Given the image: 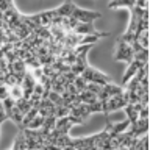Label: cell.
<instances>
[{
	"label": "cell",
	"mask_w": 150,
	"mask_h": 150,
	"mask_svg": "<svg viewBox=\"0 0 150 150\" xmlns=\"http://www.w3.org/2000/svg\"><path fill=\"white\" fill-rule=\"evenodd\" d=\"M80 77H81L86 83H97V84H100V86H105L106 83H111V78L108 77L106 74L91 67V66H88V67L81 72Z\"/></svg>",
	"instance_id": "cell-1"
},
{
	"label": "cell",
	"mask_w": 150,
	"mask_h": 150,
	"mask_svg": "<svg viewBox=\"0 0 150 150\" xmlns=\"http://www.w3.org/2000/svg\"><path fill=\"white\" fill-rule=\"evenodd\" d=\"M72 17H75L78 22H81V23H94L96 19L102 17V13L89 11V9H81V8H78L77 5H75L74 11H72Z\"/></svg>",
	"instance_id": "cell-2"
},
{
	"label": "cell",
	"mask_w": 150,
	"mask_h": 150,
	"mask_svg": "<svg viewBox=\"0 0 150 150\" xmlns=\"http://www.w3.org/2000/svg\"><path fill=\"white\" fill-rule=\"evenodd\" d=\"M133 50L127 42L117 39V47H116V53H114V59L116 61H125V63H131L133 61Z\"/></svg>",
	"instance_id": "cell-3"
},
{
	"label": "cell",
	"mask_w": 150,
	"mask_h": 150,
	"mask_svg": "<svg viewBox=\"0 0 150 150\" xmlns=\"http://www.w3.org/2000/svg\"><path fill=\"white\" fill-rule=\"evenodd\" d=\"M74 33L75 35H80V36H97V38L108 36V33L96 31V28H94L92 23H81V22H78V25L74 28Z\"/></svg>",
	"instance_id": "cell-4"
},
{
	"label": "cell",
	"mask_w": 150,
	"mask_h": 150,
	"mask_svg": "<svg viewBox=\"0 0 150 150\" xmlns=\"http://www.w3.org/2000/svg\"><path fill=\"white\" fill-rule=\"evenodd\" d=\"M149 64V63H147ZM142 63H139V61H136V59H133L131 63H128V67H127V70H125V74H124V78H122V86H125L127 84V81L133 77V75L138 72V69H141L142 67Z\"/></svg>",
	"instance_id": "cell-5"
},
{
	"label": "cell",
	"mask_w": 150,
	"mask_h": 150,
	"mask_svg": "<svg viewBox=\"0 0 150 150\" xmlns=\"http://www.w3.org/2000/svg\"><path fill=\"white\" fill-rule=\"evenodd\" d=\"M74 6H75V3L72 0H66L61 6L55 8V13H56V16H59V17H70L72 16V11H74Z\"/></svg>",
	"instance_id": "cell-6"
},
{
	"label": "cell",
	"mask_w": 150,
	"mask_h": 150,
	"mask_svg": "<svg viewBox=\"0 0 150 150\" xmlns=\"http://www.w3.org/2000/svg\"><path fill=\"white\" fill-rule=\"evenodd\" d=\"M128 127H130V120L128 119H125V120H122V122H117V124H110V136H116V134H120V133H124V131L128 130Z\"/></svg>",
	"instance_id": "cell-7"
},
{
	"label": "cell",
	"mask_w": 150,
	"mask_h": 150,
	"mask_svg": "<svg viewBox=\"0 0 150 150\" xmlns=\"http://www.w3.org/2000/svg\"><path fill=\"white\" fill-rule=\"evenodd\" d=\"M6 114H8V119H11V120L14 122V124H17L19 127H21L22 119H23V114L21 112V110H19V108H16V105H14L13 110L6 111Z\"/></svg>",
	"instance_id": "cell-8"
},
{
	"label": "cell",
	"mask_w": 150,
	"mask_h": 150,
	"mask_svg": "<svg viewBox=\"0 0 150 150\" xmlns=\"http://www.w3.org/2000/svg\"><path fill=\"white\" fill-rule=\"evenodd\" d=\"M134 6V0H111L108 3V8L114 9V8H131Z\"/></svg>",
	"instance_id": "cell-9"
},
{
	"label": "cell",
	"mask_w": 150,
	"mask_h": 150,
	"mask_svg": "<svg viewBox=\"0 0 150 150\" xmlns=\"http://www.w3.org/2000/svg\"><path fill=\"white\" fill-rule=\"evenodd\" d=\"M124 110H125V112H127V119L130 120V124H134V122L139 119V117H138V111L134 110L133 103H128V105H127Z\"/></svg>",
	"instance_id": "cell-10"
},
{
	"label": "cell",
	"mask_w": 150,
	"mask_h": 150,
	"mask_svg": "<svg viewBox=\"0 0 150 150\" xmlns=\"http://www.w3.org/2000/svg\"><path fill=\"white\" fill-rule=\"evenodd\" d=\"M9 97H11L13 100H17V98L23 97V88L21 84H13V86H9Z\"/></svg>",
	"instance_id": "cell-11"
},
{
	"label": "cell",
	"mask_w": 150,
	"mask_h": 150,
	"mask_svg": "<svg viewBox=\"0 0 150 150\" xmlns=\"http://www.w3.org/2000/svg\"><path fill=\"white\" fill-rule=\"evenodd\" d=\"M133 59L139 61V63H142V64H147L149 63V49H142L141 52H138V53H134Z\"/></svg>",
	"instance_id": "cell-12"
},
{
	"label": "cell",
	"mask_w": 150,
	"mask_h": 150,
	"mask_svg": "<svg viewBox=\"0 0 150 150\" xmlns=\"http://www.w3.org/2000/svg\"><path fill=\"white\" fill-rule=\"evenodd\" d=\"M44 119H45V117H42V116L38 114V116L35 117V119H33V120L30 122V124L27 125V128H31V130H38V128H41L42 124H44Z\"/></svg>",
	"instance_id": "cell-13"
},
{
	"label": "cell",
	"mask_w": 150,
	"mask_h": 150,
	"mask_svg": "<svg viewBox=\"0 0 150 150\" xmlns=\"http://www.w3.org/2000/svg\"><path fill=\"white\" fill-rule=\"evenodd\" d=\"M149 38H150L149 30L142 31V33H141V35L138 36V42L141 44V47H142V49H149Z\"/></svg>",
	"instance_id": "cell-14"
},
{
	"label": "cell",
	"mask_w": 150,
	"mask_h": 150,
	"mask_svg": "<svg viewBox=\"0 0 150 150\" xmlns=\"http://www.w3.org/2000/svg\"><path fill=\"white\" fill-rule=\"evenodd\" d=\"M69 108L67 106H55V111H53V116L56 119H59V117H66L69 116Z\"/></svg>",
	"instance_id": "cell-15"
},
{
	"label": "cell",
	"mask_w": 150,
	"mask_h": 150,
	"mask_svg": "<svg viewBox=\"0 0 150 150\" xmlns=\"http://www.w3.org/2000/svg\"><path fill=\"white\" fill-rule=\"evenodd\" d=\"M74 86L77 88V91H78V94L81 92V91H84V88H86V81L80 77V75H77V78L74 80Z\"/></svg>",
	"instance_id": "cell-16"
},
{
	"label": "cell",
	"mask_w": 150,
	"mask_h": 150,
	"mask_svg": "<svg viewBox=\"0 0 150 150\" xmlns=\"http://www.w3.org/2000/svg\"><path fill=\"white\" fill-rule=\"evenodd\" d=\"M2 105H3V111L6 112V111H9V110H13V108H14L16 100H13L11 97H6V98H3V100H2Z\"/></svg>",
	"instance_id": "cell-17"
},
{
	"label": "cell",
	"mask_w": 150,
	"mask_h": 150,
	"mask_svg": "<svg viewBox=\"0 0 150 150\" xmlns=\"http://www.w3.org/2000/svg\"><path fill=\"white\" fill-rule=\"evenodd\" d=\"M86 91L89 92H92V94H96V96H98V92L102 91V86L100 84H97V83H86Z\"/></svg>",
	"instance_id": "cell-18"
},
{
	"label": "cell",
	"mask_w": 150,
	"mask_h": 150,
	"mask_svg": "<svg viewBox=\"0 0 150 150\" xmlns=\"http://www.w3.org/2000/svg\"><path fill=\"white\" fill-rule=\"evenodd\" d=\"M6 97H9V88L6 84H0V100H3Z\"/></svg>",
	"instance_id": "cell-19"
},
{
	"label": "cell",
	"mask_w": 150,
	"mask_h": 150,
	"mask_svg": "<svg viewBox=\"0 0 150 150\" xmlns=\"http://www.w3.org/2000/svg\"><path fill=\"white\" fill-rule=\"evenodd\" d=\"M149 116H150L149 106H144L142 110H141V111L138 112V117H139V119H149Z\"/></svg>",
	"instance_id": "cell-20"
},
{
	"label": "cell",
	"mask_w": 150,
	"mask_h": 150,
	"mask_svg": "<svg viewBox=\"0 0 150 150\" xmlns=\"http://www.w3.org/2000/svg\"><path fill=\"white\" fill-rule=\"evenodd\" d=\"M5 120H8V114H6L3 110H0V125H2Z\"/></svg>",
	"instance_id": "cell-21"
},
{
	"label": "cell",
	"mask_w": 150,
	"mask_h": 150,
	"mask_svg": "<svg viewBox=\"0 0 150 150\" xmlns=\"http://www.w3.org/2000/svg\"><path fill=\"white\" fill-rule=\"evenodd\" d=\"M0 110H3V105H2V100H0Z\"/></svg>",
	"instance_id": "cell-22"
}]
</instances>
